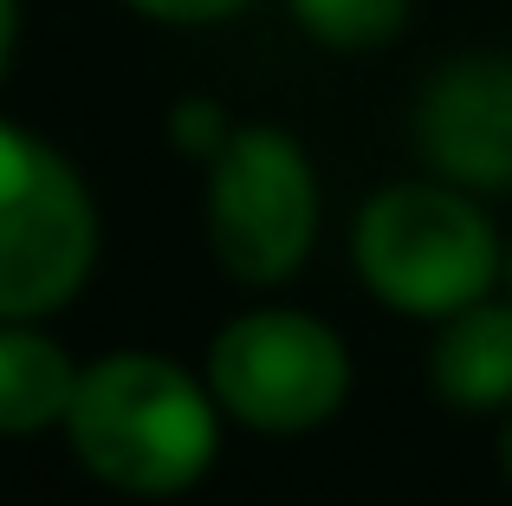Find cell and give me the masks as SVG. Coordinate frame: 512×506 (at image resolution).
Masks as SVG:
<instances>
[{"label": "cell", "instance_id": "obj_1", "mask_svg": "<svg viewBox=\"0 0 512 506\" xmlns=\"http://www.w3.org/2000/svg\"><path fill=\"white\" fill-rule=\"evenodd\" d=\"M65 435L104 487L137 500H169L188 494L221 455V403L208 383L169 357L117 351L78 370Z\"/></svg>", "mask_w": 512, "mask_h": 506}, {"label": "cell", "instance_id": "obj_2", "mask_svg": "<svg viewBox=\"0 0 512 506\" xmlns=\"http://www.w3.org/2000/svg\"><path fill=\"white\" fill-rule=\"evenodd\" d=\"M363 286L415 318H454L480 305L506 253L487 208L454 182H389L363 202L350 228Z\"/></svg>", "mask_w": 512, "mask_h": 506}, {"label": "cell", "instance_id": "obj_3", "mask_svg": "<svg viewBox=\"0 0 512 506\" xmlns=\"http://www.w3.org/2000/svg\"><path fill=\"white\" fill-rule=\"evenodd\" d=\"M98 266V202L72 156L0 117V318H46Z\"/></svg>", "mask_w": 512, "mask_h": 506}, {"label": "cell", "instance_id": "obj_4", "mask_svg": "<svg viewBox=\"0 0 512 506\" xmlns=\"http://www.w3.org/2000/svg\"><path fill=\"white\" fill-rule=\"evenodd\" d=\"M318 241V176L279 124H234L208 156V247L240 286H279Z\"/></svg>", "mask_w": 512, "mask_h": 506}, {"label": "cell", "instance_id": "obj_5", "mask_svg": "<svg viewBox=\"0 0 512 506\" xmlns=\"http://www.w3.org/2000/svg\"><path fill=\"white\" fill-rule=\"evenodd\" d=\"M208 390L234 422L260 435H305L350 396V351L312 312H240L208 351Z\"/></svg>", "mask_w": 512, "mask_h": 506}, {"label": "cell", "instance_id": "obj_6", "mask_svg": "<svg viewBox=\"0 0 512 506\" xmlns=\"http://www.w3.org/2000/svg\"><path fill=\"white\" fill-rule=\"evenodd\" d=\"M415 150L441 182L467 195L512 189V59L461 52L435 65L415 98Z\"/></svg>", "mask_w": 512, "mask_h": 506}, {"label": "cell", "instance_id": "obj_7", "mask_svg": "<svg viewBox=\"0 0 512 506\" xmlns=\"http://www.w3.org/2000/svg\"><path fill=\"white\" fill-rule=\"evenodd\" d=\"M428 377L448 409H506L512 403V305H467L441 318V338L428 351Z\"/></svg>", "mask_w": 512, "mask_h": 506}, {"label": "cell", "instance_id": "obj_8", "mask_svg": "<svg viewBox=\"0 0 512 506\" xmlns=\"http://www.w3.org/2000/svg\"><path fill=\"white\" fill-rule=\"evenodd\" d=\"M78 364L33 318H0V435H39L65 422Z\"/></svg>", "mask_w": 512, "mask_h": 506}, {"label": "cell", "instance_id": "obj_9", "mask_svg": "<svg viewBox=\"0 0 512 506\" xmlns=\"http://www.w3.org/2000/svg\"><path fill=\"white\" fill-rule=\"evenodd\" d=\"M415 0H286V13L299 20L305 39L331 52H376L409 26Z\"/></svg>", "mask_w": 512, "mask_h": 506}, {"label": "cell", "instance_id": "obj_10", "mask_svg": "<svg viewBox=\"0 0 512 506\" xmlns=\"http://www.w3.org/2000/svg\"><path fill=\"white\" fill-rule=\"evenodd\" d=\"M169 130H175V150L201 156V163L234 137V124L221 117V104H214V98H182V104H175V117H169Z\"/></svg>", "mask_w": 512, "mask_h": 506}, {"label": "cell", "instance_id": "obj_11", "mask_svg": "<svg viewBox=\"0 0 512 506\" xmlns=\"http://www.w3.org/2000/svg\"><path fill=\"white\" fill-rule=\"evenodd\" d=\"M124 7L156 26H221L234 13H247L253 0H124Z\"/></svg>", "mask_w": 512, "mask_h": 506}, {"label": "cell", "instance_id": "obj_12", "mask_svg": "<svg viewBox=\"0 0 512 506\" xmlns=\"http://www.w3.org/2000/svg\"><path fill=\"white\" fill-rule=\"evenodd\" d=\"M13 39H20V0H0V78L13 65Z\"/></svg>", "mask_w": 512, "mask_h": 506}, {"label": "cell", "instance_id": "obj_13", "mask_svg": "<svg viewBox=\"0 0 512 506\" xmlns=\"http://www.w3.org/2000/svg\"><path fill=\"white\" fill-rule=\"evenodd\" d=\"M500 468H506V481H512V422H506V435H500Z\"/></svg>", "mask_w": 512, "mask_h": 506}, {"label": "cell", "instance_id": "obj_14", "mask_svg": "<svg viewBox=\"0 0 512 506\" xmlns=\"http://www.w3.org/2000/svg\"><path fill=\"white\" fill-rule=\"evenodd\" d=\"M506 286H512V253H506Z\"/></svg>", "mask_w": 512, "mask_h": 506}]
</instances>
